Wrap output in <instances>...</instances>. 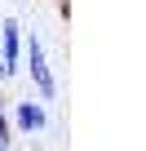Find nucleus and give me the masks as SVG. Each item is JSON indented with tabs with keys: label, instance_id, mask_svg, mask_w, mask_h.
<instances>
[{
	"label": "nucleus",
	"instance_id": "nucleus-5",
	"mask_svg": "<svg viewBox=\"0 0 146 151\" xmlns=\"http://www.w3.org/2000/svg\"><path fill=\"white\" fill-rule=\"evenodd\" d=\"M0 151H14V142H0Z\"/></svg>",
	"mask_w": 146,
	"mask_h": 151
},
{
	"label": "nucleus",
	"instance_id": "nucleus-3",
	"mask_svg": "<svg viewBox=\"0 0 146 151\" xmlns=\"http://www.w3.org/2000/svg\"><path fill=\"white\" fill-rule=\"evenodd\" d=\"M9 124H14L18 133H40V129H49V107L36 102V98H22V102L9 111Z\"/></svg>",
	"mask_w": 146,
	"mask_h": 151
},
{
	"label": "nucleus",
	"instance_id": "nucleus-1",
	"mask_svg": "<svg viewBox=\"0 0 146 151\" xmlns=\"http://www.w3.org/2000/svg\"><path fill=\"white\" fill-rule=\"evenodd\" d=\"M27 76H31V85L40 89V102H53V98H58V80H53L49 53H44V45H40L36 36L27 40Z\"/></svg>",
	"mask_w": 146,
	"mask_h": 151
},
{
	"label": "nucleus",
	"instance_id": "nucleus-2",
	"mask_svg": "<svg viewBox=\"0 0 146 151\" xmlns=\"http://www.w3.org/2000/svg\"><path fill=\"white\" fill-rule=\"evenodd\" d=\"M18 67H22V27L9 18L0 27V71H5V80H14Z\"/></svg>",
	"mask_w": 146,
	"mask_h": 151
},
{
	"label": "nucleus",
	"instance_id": "nucleus-4",
	"mask_svg": "<svg viewBox=\"0 0 146 151\" xmlns=\"http://www.w3.org/2000/svg\"><path fill=\"white\" fill-rule=\"evenodd\" d=\"M0 142H14V124H9V111L0 107Z\"/></svg>",
	"mask_w": 146,
	"mask_h": 151
}]
</instances>
